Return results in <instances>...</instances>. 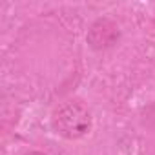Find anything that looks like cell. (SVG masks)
I'll list each match as a JSON object with an SVG mask.
<instances>
[{
    "label": "cell",
    "mask_w": 155,
    "mask_h": 155,
    "mask_svg": "<svg viewBox=\"0 0 155 155\" xmlns=\"http://www.w3.org/2000/svg\"><path fill=\"white\" fill-rule=\"evenodd\" d=\"M26 155H46V153H40V151H29V153H26Z\"/></svg>",
    "instance_id": "3957f363"
},
{
    "label": "cell",
    "mask_w": 155,
    "mask_h": 155,
    "mask_svg": "<svg viewBox=\"0 0 155 155\" xmlns=\"http://www.w3.org/2000/svg\"><path fill=\"white\" fill-rule=\"evenodd\" d=\"M53 128L66 139H81L91 130V113L82 102H66L55 111Z\"/></svg>",
    "instance_id": "6da1fadb"
},
{
    "label": "cell",
    "mask_w": 155,
    "mask_h": 155,
    "mask_svg": "<svg viewBox=\"0 0 155 155\" xmlns=\"http://www.w3.org/2000/svg\"><path fill=\"white\" fill-rule=\"evenodd\" d=\"M119 37V31H117V26L111 22V20H97L93 26H91V31L88 35V40L93 48L101 49V48H110L113 46V42L117 40Z\"/></svg>",
    "instance_id": "7a4b0ae2"
}]
</instances>
